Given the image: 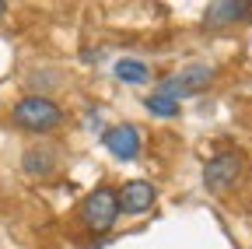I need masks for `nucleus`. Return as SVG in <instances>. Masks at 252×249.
I'll return each instance as SVG.
<instances>
[{"label": "nucleus", "instance_id": "1", "mask_svg": "<svg viewBox=\"0 0 252 249\" xmlns=\"http://www.w3.org/2000/svg\"><path fill=\"white\" fill-rule=\"evenodd\" d=\"M63 119H67V112L49 95H25L11 109V123L25 134H53Z\"/></svg>", "mask_w": 252, "mask_h": 249}, {"label": "nucleus", "instance_id": "2", "mask_svg": "<svg viewBox=\"0 0 252 249\" xmlns=\"http://www.w3.org/2000/svg\"><path fill=\"white\" fill-rule=\"evenodd\" d=\"M245 154L242 151H220V154H214V158L203 165V186L214 193V197H224L228 190H235L238 186V179L245 176Z\"/></svg>", "mask_w": 252, "mask_h": 249}, {"label": "nucleus", "instance_id": "3", "mask_svg": "<svg viewBox=\"0 0 252 249\" xmlns=\"http://www.w3.org/2000/svg\"><path fill=\"white\" fill-rule=\"evenodd\" d=\"M81 221H84V228L94 232V235L116 228V221H119V197H116L112 186H98V190L88 193V200H84V207H81Z\"/></svg>", "mask_w": 252, "mask_h": 249}, {"label": "nucleus", "instance_id": "4", "mask_svg": "<svg viewBox=\"0 0 252 249\" xmlns=\"http://www.w3.org/2000/svg\"><path fill=\"white\" fill-rule=\"evenodd\" d=\"M210 81H214V67L210 64H189L186 71L165 77L158 91L179 102V99H189V95H200L203 88H210Z\"/></svg>", "mask_w": 252, "mask_h": 249}, {"label": "nucleus", "instance_id": "5", "mask_svg": "<svg viewBox=\"0 0 252 249\" xmlns=\"http://www.w3.org/2000/svg\"><path fill=\"white\" fill-rule=\"evenodd\" d=\"M105 151L112 154V158L119 162H133L140 154V130L133 127V123H119V127H109L105 137H102Z\"/></svg>", "mask_w": 252, "mask_h": 249}, {"label": "nucleus", "instance_id": "6", "mask_svg": "<svg viewBox=\"0 0 252 249\" xmlns=\"http://www.w3.org/2000/svg\"><path fill=\"white\" fill-rule=\"evenodd\" d=\"M116 197H119V214H147L158 200V190L144 179H130L119 186Z\"/></svg>", "mask_w": 252, "mask_h": 249}, {"label": "nucleus", "instance_id": "7", "mask_svg": "<svg viewBox=\"0 0 252 249\" xmlns=\"http://www.w3.org/2000/svg\"><path fill=\"white\" fill-rule=\"evenodd\" d=\"M21 169H25V176H32V179H46V176H53V172L60 169V151H56L53 144H32V147H25V154H21Z\"/></svg>", "mask_w": 252, "mask_h": 249}, {"label": "nucleus", "instance_id": "8", "mask_svg": "<svg viewBox=\"0 0 252 249\" xmlns=\"http://www.w3.org/2000/svg\"><path fill=\"white\" fill-rule=\"evenodd\" d=\"M252 18V4H245V0H217V4L207 7V28H228V25H238Z\"/></svg>", "mask_w": 252, "mask_h": 249}, {"label": "nucleus", "instance_id": "9", "mask_svg": "<svg viewBox=\"0 0 252 249\" xmlns=\"http://www.w3.org/2000/svg\"><path fill=\"white\" fill-rule=\"evenodd\" d=\"M112 74H116V81H123V84H147V81H151V67L144 64V60H130V56L116 60Z\"/></svg>", "mask_w": 252, "mask_h": 249}, {"label": "nucleus", "instance_id": "10", "mask_svg": "<svg viewBox=\"0 0 252 249\" xmlns=\"http://www.w3.org/2000/svg\"><path fill=\"white\" fill-rule=\"evenodd\" d=\"M144 109H147L151 116H158V119H175V116H179V102L168 99V95H161V91L147 95V99H144Z\"/></svg>", "mask_w": 252, "mask_h": 249}, {"label": "nucleus", "instance_id": "11", "mask_svg": "<svg viewBox=\"0 0 252 249\" xmlns=\"http://www.w3.org/2000/svg\"><path fill=\"white\" fill-rule=\"evenodd\" d=\"M4 11H7V4H0V14H4Z\"/></svg>", "mask_w": 252, "mask_h": 249}]
</instances>
